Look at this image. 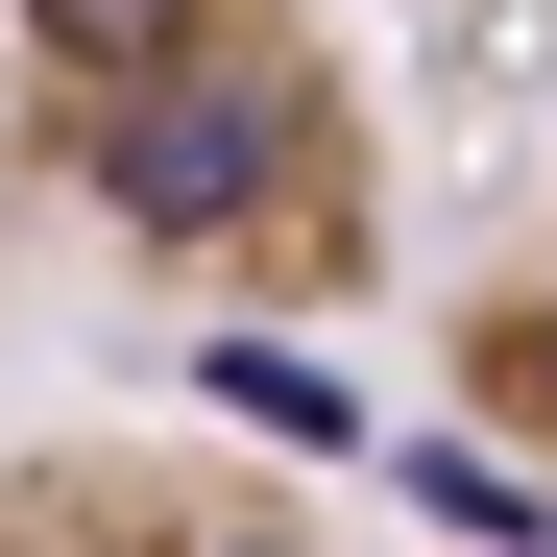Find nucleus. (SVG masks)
I'll list each match as a JSON object with an SVG mask.
<instances>
[{"label":"nucleus","instance_id":"nucleus-1","mask_svg":"<svg viewBox=\"0 0 557 557\" xmlns=\"http://www.w3.org/2000/svg\"><path fill=\"white\" fill-rule=\"evenodd\" d=\"M363 315L388 73L339 0H0V315Z\"/></svg>","mask_w":557,"mask_h":557},{"label":"nucleus","instance_id":"nucleus-2","mask_svg":"<svg viewBox=\"0 0 557 557\" xmlns=\"http://www.w3.org/2000/svg\"><path fill=\"white\" fill-rule=\"evenodd\" d=\"M0 557H363L243 436H0Z\"/></svg>","mask_w":557,"mask_h":557},{"label":"nucleus","instance_id":"nucleus-3","mask_svg":"<svg viewBox=\"0 0 557 557\" xmlns=\"http://www.w3.org/2000/svg\"><path fill=\"white\" fill-rule=\"evenodd\" d=\"M460 388H485V412L557 460V243H509L485 292H460Z\"/></svg>","mask_w":557,"mask_h":557}]
</instances>
